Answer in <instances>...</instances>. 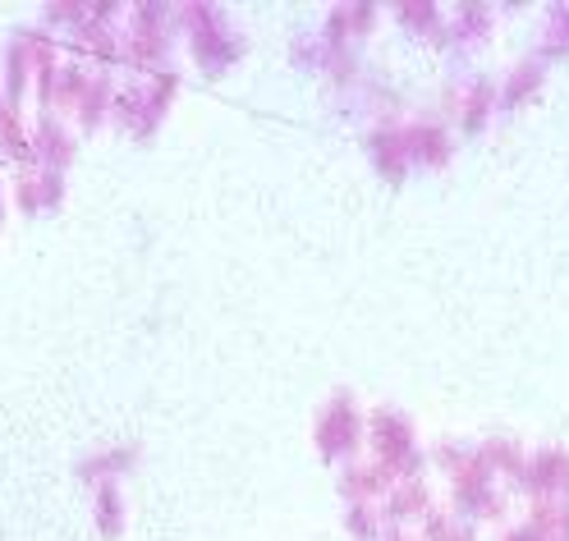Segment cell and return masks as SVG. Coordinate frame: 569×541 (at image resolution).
Masks as SVG:
<instances>
[]
</instances>
